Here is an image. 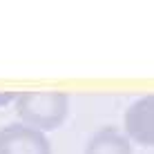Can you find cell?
<instances>
[{"instance_id": "cell-1", "label": "cell", "mask_w": 154, "mask_h": 154, "mask_svg": "<svg viewBox=\"0 0 154 154\" xmlns=\"http://www.w3.org/2000/svg\"><path fill=\"white\" fill-rule=\"evenodd\" d=\"M69 98L63 92H23L16 94V114L25 125L38 132L56 130L65 123Z\"/></svg>"}, {"instance_id": "cell-2", "label": "cell", "mask_w": 154, "mask_h": 154, "mask_svg": "<svg viewBox=\"0 0 154 154\" xmlns=\"http://www.w3.org/2000/svg\"><path fill=\"white\" fill-rule=\"evenodd\" d=\"M0 154H51V145L42 132L11 123L0 130Z\"/></svg>"}, {"instance_id": "cell-3", "label": "cell", "mask_w": 154, "mask_h": 154, "mask_svg": "<svg viewBox=\"0 0 154 154\" xmlns=\"http://www.w3.org/2000/svg\"><path fill=\"white\" fill-rule=\"evenodd\" d=\"M123 125L130 141L154 147V94L134 100L125 109Z\"/></svg>"}, {"instance_id": "cell-4", "label": "cell", "mask_w": 154, "mask_h": 154, "mask_svg": "<svg viewBox=\"0 0 154 154\" xmlns=\"http://www.w3.org/2000/svg\"><path fill=\"white\" fill-rule=\"evenodd\" d=\"M85 154H132V141L116 127H103L87 141Z\"/></svg>"}, {"instance_id": "cell-5", "label": "cell", "mask_w": 154, "mask_h": 154, "mask_svg": "<svg viewBox=\"0 0 154 154\" xmlns=\"http://www.w3.org/2000/svg\"><path fill=\"white\" fill-rule=\"evenodd\" d=\"M11 100H16V94H14V92H0V107L9 105Z\"/></svg>"}]
</instances>
